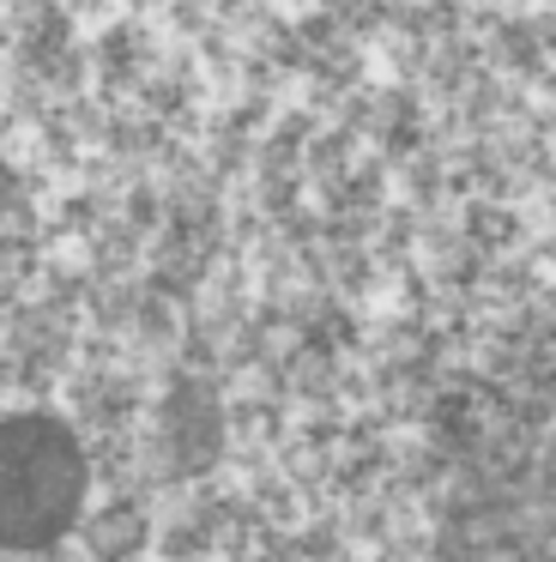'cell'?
I'll return each instance as SVG.
<instances>
[{"instance_id": "6da1fadb", "label": "cell", "mask_w": 556, "mask_h": 562, "mask_svg": "<svg viewBox=\"0 0 556 562\" xmlns=\"http://www.w3.org/2000/svg\"><path fill=\"white\" fill-rule=\"evenodd\" d=\"M73 496V448L55 424L19 417L0 424V532L36 538L60 520Z\"/></svg>"}]
</instances>
